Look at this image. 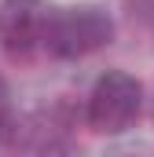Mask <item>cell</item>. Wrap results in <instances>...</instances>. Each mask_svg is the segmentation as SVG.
Masks as SVG:
<instances>
[{
  "label": "cell",
  "instance_id": "cell-3",
  "mask_svg": "<svg viewBox=\"0 0 154 157\" xmlns=\"http://www.w3.org/2000/svg\"><path fill=\"white\" fill-rule=\"evenodd\" d=\"M44 0H0V48L11 59H30L44 37Z\"/></svg>",
  "mask_w": 154,
  "mask_h": 157
},
{
  "label": "cell",
  "instance_id": "cell-5",
  "mask_svg": "<svg viewBox=\"0 0 154 157\" xmlns=\"http://www.w3.org/2000/svg\"><path fill=\"white\" fill-rule=\"evenodd\" d=\"M143 15H147V22L154 26V0H147V4H143Z\"/></svg>",
  "mask_w": 154,
  "mask_h": 157
},
{
  "label": "cell",
  "instance_id": "cell-2",
  "mask_svg": "<svg viewBox=\"0 0 154 157\" xmlns=\"http://www.w3.org/2000/svg\"><path fill=\"white\" fill-rule=\"evenodd\" d=\"M140 110H143V84L125 70L103 73L88 95V124L99 135L128 132L140 117Z\"/></svg>",
  "mask_w": 154,
  "mask_h": 157
},
{
  "label": "cell",
  "instance_id": "cell-1",
  "mask_svg": "<svg viewBox=\"0 0 154 157\" xmlns=\"http://www.w3.org/2000/svg\"><path fill=\"white\" fill-rule=\"evenodd\" d=\"M114 40V18L95 4H70L51 11L44 18L40 48H48L55 59H84Z\"/></svg>",
  "mask_w": 154,
  "mask_h": 157
},
{
  "label": "cell",
  "instance_id": "cell-4",
  "mask_svg": "<svg viewBox=\"0 0 154 157\" xmlns=\"http://www.w3.org/2000/svg\"><path fill=\"white\" fill-rule=\"evenodd\" d=\"M15 132V110H11V88L0 77V143H7Z\"/></svg>",
  "mask_w": 154,
  "mask_h": 157
}]
</instances>
